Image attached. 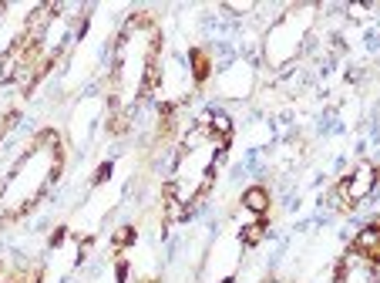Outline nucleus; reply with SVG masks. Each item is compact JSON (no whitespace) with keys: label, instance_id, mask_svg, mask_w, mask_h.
<instances>
[{"label":"nucleus","instance_id":"obj_2","mask_svg":"<svg viewBox=\"0 0 380 283\" xmlns=\"http://www.w3.org/2000/svg\"><path fill=\"white\" fill-rule=\"evenodd\" d=\"M152 58H155L152 24L149 21H135L131 31L118 44V68H114V101L118 105L128 108L142 95L145 78L152 71Z\"/></svg>","mask_w":380,"mask_h":283},{"label":"nucleus","instance_id":"obj_3","mask_svg":"<svg viewBox=\"0 0 380 283\" xmlns=\"http://www.w3.org/2000/svg\"><path fill=\"white\" fill-rule=\"evenodd\" d=\"M337 283H374V260H367L360 253H350L346 263L340 267Z\"/></svg>","mask_w":380,"mask_h":283},{"label":"nucleus","instance_id":"obj_6","mask_svg":"<svg viewBox=\"0 0 380 283\" xmlns=\"http://www.w3.org/2000/svg\"><path fill=\"white\" fill-rule=\"evenodd\" d=\"M242 206H246V209H253V212H263V209L269 206L266 189H259V186H256V189H249V193L242 196Z\"/></svg>","mask_w":380,"mask_h":283},{"label":"nucleus","instance_id":"obj_4","mask_svg":"<svg viewBox=\"0 0 380 283\" xmlns=\"http://www.w3.org/2000/svg\"><path fill=\"white\" fill-rule=\"evenodd\" d=\"M370 189H374V165L364 162V165H360V175H357V186H350V199H364Z\"/></svg>","mask_w":380,"mask_h":283},{"label":"nucleus","instance_id":"obj_5","mask_svg":"<svg viewBox=\"0 0 380 283\" xmlns=\"http://www.w3.org/2000/svg\"><path fill=\"white\" fill-rule=\"evenodd\" d=\"M353 253H360V256H367V260H374L377 263V230L370 226V230H364L357 243H353Z\"/></svg>","mask_w":380,"mask_h":283},{"label":"nucleus","instance_id":"obj_1","mask_svg":"<svg viewBox=\"0 0 380 283\" xmlns=\"http://www.w3.org/2000/svg\"><path fill=\"white\" fill-rule=\"evenodd\" d=\"M226 138H229V119H223V115H212L209 121L192 128L189 138L182 142V152H179L172 182H168L172 206L189 209L212 186V172H216V162L226 149Z\"/></svg>","mask_w":380,"mask_h":283},{"label":"nucleus","instance_id":"obj_7","mask_svg":"<svg viewBox=\"0 0 380 283\" xmlns=\"http://www.w3.org/2000/svg\"><path fill=\"white\" fill-rule=\"evenodd\" d=\"M192 61H195V81L209 78V58H205L202 51H195V54H192Z\"/></svg>","mask_w":380,"mask_h":283}]
</instances>
